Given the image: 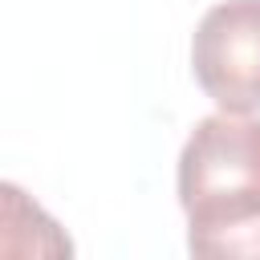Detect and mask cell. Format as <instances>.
<instances>
[{"instance_id":"obj_1","label":"cell","mask_w":260,"mask_h":260,"mask_svg":"<svg viewBox=\"0 0 260 260\" xmlns=\"http://www.w3.org/2000/svg\"><path fill=\"white\" fill-rule=\"evenodd\" d=\"M179 207L187 236L260 215V118L207 114L179 154Z\"/></svg>"},{"instance_id":"obj_2","label":"cell","mask_w":260,"mask_h":260,"mask_svg":"<svg viewBox=\"0 0 260 260\" xmlns=\"http://www.w3.org/2000/svg\"><path fill=\"white\" fill-rule=\"evenodd\" d=\"M191 73L228 114L260 110V0H223L191 37Z\"/></svg>"},{"instance_id":"obj_3","label":"cell","mask_w":260,"mask_h":260,"mask_svg":"<svg viewBox=\"0 0 260 260\" xmlns=\"http://www.w3.org/2000/svg\"><path fill=\"white\" fill-rule=\"evenodd\" d=\"M187 248L203 260H260V215L236 219L203 236H187Z\"/></svg>"}]
</instances>
